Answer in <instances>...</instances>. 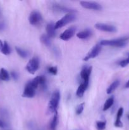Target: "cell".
Wrapping results in <instances>:
<instances>
[{"label": "cell", "instance_id": "44dd1931", "mask_svg": "<svg viewBox=\"0 0 129 130\" xmlns=\"http://www.w3.org/2000/svg\"><path fill=\"white\" fill-rule=\"evenodd\" d=\"M0 79L5 81H8L10 79L8 72L4 68H1L0 70Z\"/></svg>", "mask_w": 129, "mask_h": 130}, {"label": "cell", "instance_id": "7402d4cb", "mask_svg": "<svg viewBox=\"0 0 129 130\" xmlns=\"http://www.w3.org/2000/svg\"><path fill=\"white\" fill-rule=\"evenodd\" d=\"M15 50H16L17 54L22 58H27L28 56H29V53H28L27 51L25 50L22 49V48L16 46L15 47Z\"/></svg>", "mask_w": 129, "mask_h": 130}, {"label": "cell", "instance_id": "9a60e30c", "mask_svg": "<svg viewBox=\"0 0 129 130\" xmlns=\"http://www.w3.org/2000/svg\"><path fill=\"white\" fill-rule=\"evenodd\" d=\"M92 35V30L91 29H87L85 30H83L82 31L79 32L77 34V37L81 39H85L89 38Z\"/></svg>", "mask_w": 129, "mask_h": 130}, {"label": "cell", "instance_id": "ffe728a7", "mask_svg": "<svg viewBox=\"0 0 129 130\" xmlns=\"http://www.w3.org/2000/svg\"><path fill=\"white\" fill-rule=\"evenodd\" d=\"M0 52L3 53V54L5 55H8L11 53V48H10V46H9L8 43L6 41L3 42V45L2 48L0 50Z\"/></svg>", "mask_w": 129, "mask_h": 130}, {"label": "cell", "instance_id": "4316f807", "mask_svg": "<svg viewBox=\"0 0 129 130\" xmlns=\"http://www.w3.org/2000/svg\"><path fill=\"white\" fill-rule=\"evenodd\" d=\"M128 64H129V55L126 59L120 61V66H121V67H126V66H128Z\"/></svg>", "mask_w": 129, "mask_h": 130}, {"label": "cell", "instance_id": "7c38bea8", "mask_svg": "<svg viewBox=\"0 0 129 130\" xmlns=\"http://www.w3.org/2000/svg\"><path fill=\"white\" fill-rule=\"evenodd\" d=\"M32 85L34 86L35 89L37 88L39 86H42L44 87L46 86V79L45 76H39L35 77V78L33 79L31 81Z\"/></svg>", "mask_w": 129, "mask_h": 130}, {"label": "cell", "instance_id": "1f68e13d", "mask_svg": "<svg viewBox=\"0 0 129 130\" xmlns=\"http://www.w3.org/2000/svg\"><path fill=\"white\" fill-rule=\"evenodd\" d=\"M3 45V42L1 40H0V50H1V48H2Z\"/></svg>", "mask_w": 129, "mask_h": 130}, {"label": "cell", "instance_id": "6da1fadb", "mask_svg": "<svg viewBox=\"0 0 129 130\" xmlns=\"http://www.w3.org/2000/svg\"><path fill=\"white\" fill-rule=\"evenodd\" d=\"M129 40V35L121 38H116L113 39H104L101 41L99 44L101 46H108L122 48L126 46L128 41Z\"/></svg>", "mask_w": 129, "mask_h": 130}, {"label": "cell", "instance_id": "7a4b0ae2", "mask_svg": "<svg viewBox=\"0 0 129 130\" xmlns=\"http://www.w3.org/2000/svg\"><path fill=\"white\" fill-rule=\"evenodd\" d=\"M59 100H60V93L58 90H55L52 93L50 100L48 104V111L50 113H55L57 112Z\"/></svg>", "mask_w": 129, "mask_h": 130}, {"label": "cell", "instance_id": "4dcf8cb0", "mask_svg": "<svg viewBox=\"0 0 129 130\" xmlns=\"http://www.w3.org/2000/svg\"><path fill=\"white\" fill-rule=\"evenodd\" d=\"M125 88H129V80L127 81L126 85H125Z\"/></svg>", "mask_w": 129, "mask_h": 130}, {"label": "cell", "instance_id": "ba28073f", "mask_svg": "<svg viewBox=\"0 0 129 130\" xmlns=\"http://www.w3.org/2000/svg\"><path fill=\"white\" fill-rule=\"evenodd\" d=\"M92 67L91 66H85L82 69L80 72V77L83 79V83L89 86L90 76L92 72Z\"/></svg>", "mask_w": 129, "mask_h": 130}, {"label": "cell", "instance_id": "ac0fdd59", "mask_svg": "<svg viewBox=\"0 0 129 130\" xmlns=\"http://www.w3.org/2000/svg\"><path fill=\"white\" fill-rule=\"evenodd\" d=\"M120 82L119 80H115L113 83H112L110 85V86L107 88V90H106L107 94L112 93L118 87L119 85H120Z\"/></svg>", "mask_w": 129, "mask_h": 130}, {"label": "cell", "instance_id": "5b68a950", "mask_svg": "<svg viewBox=\"0 0 129 130\" xmlns=\"http://www.w3.org/2000/svg\"><path fill=\"white\" fill-rule=\"evenodd\" d=\"M29 21L31 25H39L42 22V17L39 11H33L29 15Z\"/></svg>", "mask_w": 129, "mask_h": 130}, {"label": "cell", "instance_id": "277c9868", "mask_svg": "<svg viewBox=\"0 0 129 130\" xmlns=\"http://www.w3.org/2000/svg\"><path fill=\"white\" fill-rule=\"evenodd\" d=\"M39 68V60L37 57H34L29 60L26 65L27 71L31 74H34Z\"/></svg>", "mask_w": 129, "mask_h": 130}, {"label": "cell", "instance_id": "484cf974", "mask_svg": "<svg viewBox=\"0 0 129 130\" xmlns=\"http://www.w3.org/2000/svg\"><path fill=\"white\" fill-rule=\"evenodd\" d=\"M84 106H85V104L84 103H82V104H80L79 105H78L76 107L75 109V112H76V114L77 115H80L83 112V109H84Z\"/></svg>", "mask_w": 129, "mask_h": 130}, {"label": "cell", "instance_id": "9c48e42d", "mask_svg": "<svg viewBox=\"0 0 129 130\" xmlns=\"http://www.w3.org/2000/svg\"><path fill=\"white\" fill-rule=\"evenodd\" d=\"M35 95V89L34 86L32 85L31 83L29 82L25 86V88L23 92V97L28 98V99H31L33 98Z\"/></svg>", "mask_w": 129, "mask_h": 130}, {"label": "cell", "instance_id": "d4e9b609", "mask_svg": "<svg viewBox=\"0 0 129 130\" xmlns=\"http://www.w3.org/2000/svg\"><path fill=\"white\" fill-rule=\"evenodd\" d=\"M106 126V122L105 121H98L96 122V128L97 130L105 129Z\"/></svg>", "mask_w": 129, "mask_h": 130}, {"label": "cell", "instance_id": "8992f818", "mask_svg": "<svg viewBox=\"0 0 129 130\" xmlns=\"http://www.w3.org/2000/svg\"><path fill=\"white\" fill-rule=\"evenodd\" d=\"M101 50V45L100 44H96V45L92 47V49L89 52V53L86 55L85 57L83 58V61H88L90 59L94 58L100 53Z\"/></svg>", "mask_w": 129, "mask_h": 130}, {"label": "cell", "instance_id": "83f0119b", "mask_svg": "<svg viewBox=\"0 0 129 130\" xmlns=\"http://www.w3.org/2000/svg\"><path fill=\"white\" fill-rule=\"evenodd\" d=\"M48 71L49 73H51V74L55 75L57 74V72H58V69H57V67H48Z\"/></svg>", "mask_w": 129, "mask_h": 130}, {"label": "cell", "instance_id": "52a82bcc", "mask_svg": "<svg viewBox=\"0 0 129 130\" xmlns=\"http://www.w3.org/2000/svg\"><path fill=\"white\" fill-rule=\"evenodd\" d=\"M80 5L83 8L88 10H102V6L99 3L94 1H82L80 2Z\"/></svg>", "mask_w": 129, "mask_h": 130}, {"label": "cell", "instance_id": "30bf717a", "mask_svg": "<svg viewBox=\"0 0 129 130\" xmlns=\"http://www.w3.org/2000/svg\"><path fill=\"white\" fill-rule=\"evenodd\" d=\"M95 27L99 30L108 32H116V28L112 25L103 24V23H97L95 25Z\"/></svg>", "mask_w": 129, "mask_h": 130}, {"label": "cell", "instance_id": "2e32d148", "mask_svg": "<svg viewBox=\"0 0 129 130\" xmlns=\"http://www.w3.org/2000/svg\"><path fill=\"white\" fill-rule=\"evenodd\" d=\"M87 87H88V85H85L84 83H82L79 85L78 88H77V92H76L77 96H78V97H82V96H83V94H84L85 91L87 90Z\"/></svg>", "mask_w": 129, "mask_h": 130}, {"label": "cell", "instance_id": "f546056e", "mask_svg": "<svg viewBox=\"0 0 129 130\" xmlns=\"http://www.w3.org/2000/svg\"><path fill=\"white\" fill-rule=\"evenodd\" d=\"M6 126V124H5V122L3 121H2L1 119H0V128H5Z\"/></svg>", "mask_w": 129, "mask_h": 130}, {"label": "cell", "instance_id": "5bb4252c", "mask_svg": "<svg viewBox=\"0 0 129 130\" xmlns=\"http://www.w3.org/2000/svg\"><path fill=\"white\" fill-rule=\"evenodd\" d=\"M46 32L47 35L49 38H54L56 35V29L54 28V24L53 22H51L48 24L46 26Z\"/></svg>", "mask_w": 129, "mask_h": 130}, {"label": "cell", "instance_id": "4fadbf2b", "mask_svg": "<svg viewBox=\"0 0 129 130\" xmlns=\"http://www.w3.org/2000/svg\"><path fill=\"white\" fill-rule=\"evenodd\" d=\"M123 114V108L120 107L117 112L116 119L115 122V124H114L116 128H122L123 127V123L121 121V118L122 117Z\"/></svg>", "mask_w": 129, "mask_h": 130}, {"label": "cell", "instance_id": "e0dca14e", "mask_svg": "<svg viewBox=\"0 0 129 130\" xmlns=\"http://www.w3.org/2000/svg\"><path fill=\"white\" fill-rule=\"evenodd\" d=\"M53 9L55 11H59V12H66L67 13H74V10H73L68 8L61 6V5H54L53 6Z\"/></svg>", "mask_w": 129, "mask_h": 130}, {"label": "cell", "instance_id": "8fae6325", "mask_svg": "<svg viewBox=\"0 0 129 130\" xmlns=\"http://www.w3.org/2000/svg\"><path fill=\"white\" fill-rule=\"evenodd\" d=\"M75 31L76 28L75 27H70L61 34L60 39L63 41L69 40L74 36Z\"/></svg>", "mask_w": 129, "mask_h": 130}, {"label": "cell", "instance_id": "d6986e66", "mask_svg": "<svg viewBox=\"0 0 129 130\" xmlns=\"http://www.w3.org/2000/svg\"><path fill=\"white\" fill-rule=\"evenodd\" d=\"M58 124V112L54 113V115L52 119L51 122L50 124V129L51 130H56V129L57 126Z\"/></svg>", "mask_w": 129, "mask_h": 130}, {"label": "cell", "instance_id": "3957f363", "mask_svg": "<svg viewBox=\"0 0 129 130\" xmlns=\"http://www.w3.org/2000/svg\"><path fill=\"white\" fill-rule=\"evenodd\" d=\"M76 19V16L74 14V13H67L61 19H59L58 21L54 24V28L55 29H60V28L63 27L64 25L67 24H69V23L72 22L74 21Z\"/></svg>", "mask_w": 129, "mask_h": 130}, {"label": "cell", "instance_id": "f1b7e54d", "mask_svg": "<svg viewBox=\"0 0 129 130\" xmlns=\"http://www.w3.org/2000/svg\"><path fill=\"white\" fill-rule=\"evenodd\" d=\"M11 76H12L13 78L15 80H17L18 78V74L16 72H11Z\"/></svg>", "mask_w": 129, "mask_h": 130}, {"label": "cell", "instance_id": "d6a6232c", "mask_svg": "<svg viewBox=\"0 0 129 130\" xmlns=\"http://www.w3.org/2000/svg\"><path fill=\"white\" fill-rule=\"evenodd\" d=\"M4 27V25L3 24H0V30H1V29H3Z\"/></svg>", "mask_w": 129, "mask_h": 130}, {"label": "cell", "instance_id": "cb8c5ba5", "mask_svg": "<svg viewBox=\"0 0 129 130\" xmlns=\"http://www.w3.org/2000/svg\"><path fill=\"white\" fill-rule=\"evenodd\" d=\"M114 104V97L113 96H111V97L109 98L108 99H107V100L106 101L105 104H104L103 109L102 110L103 111H106V110H108Z\"/></svg>", "mask_w": 129, "mask_h": 130}, {"label": "cell", "instance_id": "603a6c76", "mask_svg": "<svg viewBox=\"0 0 129 130\" xmlns=\"http://www.w3.org/2000/svg\"><path fill=\"white\" fill-rule=\"evenodd\" d=\"M40 42L46 46H50L51 44L50 38L47 34H42L40 38Z\"/></svg>", "mask_w": 129, "mask_h": 130}]
</instances>
